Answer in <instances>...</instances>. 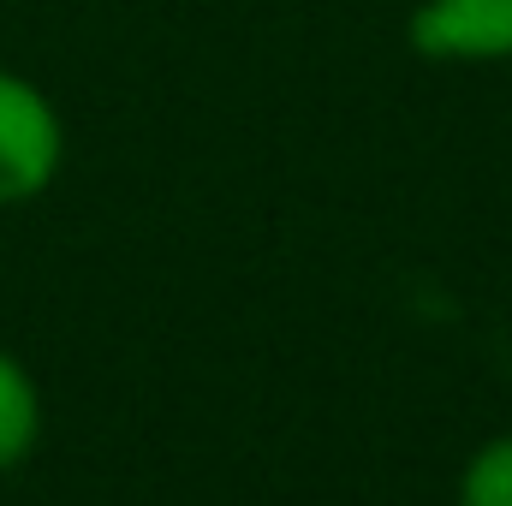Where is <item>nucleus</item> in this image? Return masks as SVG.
Instances as JSON below:
<instances>
[{
  "mask_svg": "<svg viewBox=\"0 0 512 506\" xmlns=\"http://www.w3.org/2000/svg\"><path fill=\"white\" fill-rule=\"evenodd\" d=\"M42 441V387L0 346V477L18 471Z\"/></svg>",
  "mask_w": 512,
  "mask_h": 506,
  "instance_id": "obj_3",
  "label": "nucleus"
},
{
  "mask_svg": "<svg viewBox=\"0 0 512 506\" xmlns=\"http://www.w3.org/2000/svg\"><path fill=\"white\" fill-rule=\"evenodd\" d=\"M459 506H512V435L483 441L459 471Z\"/></svg>",
  "mask_w": 512,
  "mask_h": 506,
  "instance_id": "obj_4",
  "label": "nucleus"
},
{
  "mask_svg": "<svg viewBox=\"0 0 512 506\" xmlns=\"http://www.w3.org/2000/svg\"><path fill=\"white\" fill-rule=\"evenodd\" d=\"M66 167V120L42 84L0 66V209L36 203Z\"/></svg>",
  "mask_w": 512,
  "mask_h": 506,
  "instance_id": "obj_1",
  "label": "nucleus"
},
{
  "mask_svg": "<svg viewBox=\"0 0 512 506\" xmlns=\"http://www.w3.org/2000/svg\"><path fill=\"white\" fill-rule=\"evenodd\" d=\"M411 54L447 66L512 60V0H423L405 24Z\"/></svg>",
  "mask_w": 512,
  "mask_h": 506,
  "instance_id": "obj_2",
  "label": "nucleus"
}]
</instances>
